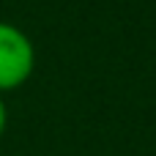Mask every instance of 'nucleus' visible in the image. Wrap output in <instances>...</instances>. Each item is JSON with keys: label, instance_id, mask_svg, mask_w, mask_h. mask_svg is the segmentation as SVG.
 I'll list each match as a JSON object with an SVG mask.
<instances>
[{"label": "nucleus", "instance_id": "obj_1", "mask_svg": "<svg viewBox=\"0 0 156 156\" xmlns=\"http://www.w3.org/2000/svg\"><path fill=\"white\" fill-rule=\"evenodd\" d=\"M33 66H36V52L30 38L19 27L0 22V90L19 88L33 74Z\"/></svg>", "mask_w": 156, "mask_h": 156}, {"label": "nucleus", "instance_id": "obj_2", "mask_svg": "<svg viewBox=\"0 0 156 156\" xmlns=\"http://www.w3.org/2000/svg\"><path fill=\"white\" fill-rule=\"evenodd\" d=\"M3 129H5V104L0 99V134H3Z\"/></svg>", "mask_w": 156, "mask_h": 156}]
</instances>
